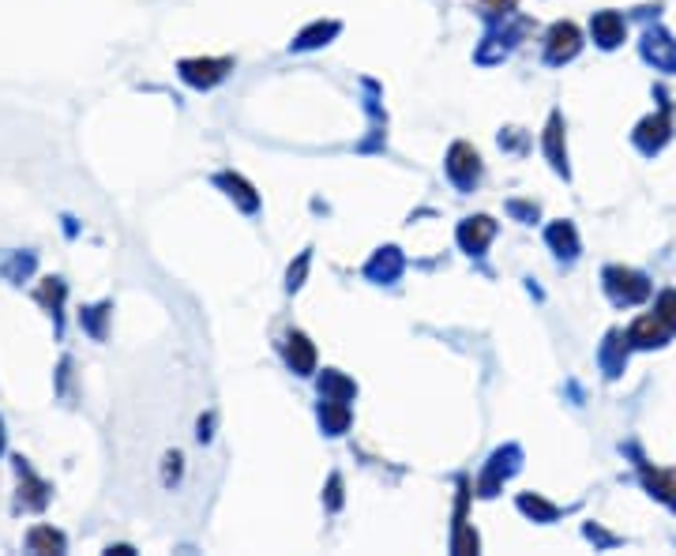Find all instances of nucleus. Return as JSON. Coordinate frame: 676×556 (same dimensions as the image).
I'll list each match as a JSON object with an SVG mask.
<instances>
[{"instance_id": "obj_6", "label": "nucleus", "mask_w": 676, "mask_h": 556, "mask_svg": "<svg viewBox=\"0 0 676 556\" xmlns=\"http://www.w3.org/2000/svg\"><path fill=\"white\" fill-rule=\"evenodd\" d=\"M594 34H598L601 46H616V42H624V19L616 16V12H601L594 19Z\"/></svg>"}, {"instance_id": "obj_5", "label": "nucleus", "mask_w": 676, "mask_h": 556, "mask_svg": "<svg viewBox=\"0 0 676 556\" xmlns=\"http://www.w3.org/2000/svg\"><path fill=\"white\" fill-rule=\"evenodd\" d=\"M64 534L61 530H53V526H34L31 534H27V549L31 553H64Z\"/></svg>"}, {"instance_id": "obj_9", "label": "nucleus", "mask_w": 676, "mask_h": 556, "mask_svg": "<svg viewBox=\"0 0 676 556\" xmlns=\"http://www.w3.org/2000/svg\"><path fill=\"white\" fill-rule=\"evenodd\" d=\"M492 237V222L489 218H474V226H462V245L466 248H481Z\"/></svg>"}, {"instance_id": "obj_7", "label": "nucleus", "mask_w": 676, "mask_h": 556, "mask_svg": "<svg viewBox=\"0 0 676 556\" xmlns=\"http://www.w3.org/2000/svg\"><path fill=\"white\" fill-rule=\"evenodd\" d=\"M451 177L455 181H470V177H477V151H470L466 143H459L455 151H451Z\"/></svg>"}, {"instance_id": "obj_13", "label": "nucleus", "mask_w": 676, "mask_h": 556, "mask_svg": "<svg viewBox=\"0 0 676 556\" xmlns=\"http://www.w3.org/2000/svg\"><path fill=\"white\" fill-rule=\"evenodd\" d=\"M0 451H4V425H0Z\"/></svg>"}, {"instance_id": "obj_8", "label": "nucleus", "mask_w": 676, "mask_h": 556, "mask_svg": "<svg viewBox=\"0 0 676 556\" xmlns=\"http://www.w3.org/2000/svg\"><path fill=\"white\" fill-rule=\"evenodd\" d=\"M286 354H290V365L297 372H312V365H316L312 342H308L305 335H290V346H286Z\"/></svg>"}, {"instance_id": "obj_3", "label": "nucleus", "mask_w": 676, "mask_h": 556, "mask_svg": "<svg viewBox=\"0 0 676 556\" xmlns=\"http://www.w3.org/2000/svg\"><path fill=\"white\" fill-rule=\"evenodd\" d=\"M669 331H673V327H669V320L654 312V316H643L639 324L631 327V339L639 342V346H661V342L669 339Z\"/></svg>"}, {"instance_id": "obj_2", "label": "nucleus", "mask_w": 676, "mask_h": 556, "mask_svg": "<svg viewBox=\"0 0 676 556\" xmlns=\"http://www.w3.org/2000/svg\"><path fill=\"white\" fill-rule=\"evenodd\" d=\"M579 53V31H575V23H556L553 34H549V57L553 61H568Z\"/></svg>"}, {"instance_id": "obj_4", "label": "nucleus", "mask_w": 676, "mask_h": 556, "mask_svg": "<svg viewBox=\"0 0 676 556\" xmlns=\"http://www.w3.org/2000/svg\"><path fill=\"white\" fill-rule=\"evenodd\" d=\"M609 286H613V294L624 297V301H639V297L650 294V286H646L639 275H631V271H609Z\"/></svg>"}, {"instance_id": "obj_10", "label": "nucleus", "mask_w": 676, "mask_h": 556, "mask_svg": "<svg viewBox=\"0 0 676 556\" xmlns=\"http://www.w3.org/2000/svg\"><path fill=\"white\" fill-rule=\"evenodd\" d=\"M549 158H553L556 170H564V151H560V117H553V124H549Z\"/></svg>"}, {"instance_id": "obj_12", "label": "nucleus", "mask_w": 676, "mask_h": 556, "mask_svg": "<svg viewBox=\"0 0 676 556\" xmlns=\"http://www.w3.org/2000/svg\"><path fill=\"white\" fill-rule=\"evenodd\" d=\"M485 4H489V8H496V12H500V8H511L515 0H485Z\"/></svg>"}, {"instance_id": "obj_11", "label": "nucleus", "mask_w": 676, "mask_h": 556, "mask_svg": "<svg viewBox=\"0 0 676 556\" xmlns=\"http://www.w3.org/2000/svg\"><path fill=\"white\" fill-rule=\"evenodd\" d=\"M658 316H665V320H669V327L676 331V294H665V297H661Z\"/></svg>"}, {"instance_id": "obj_1", "label": "nucleus", "mask_w": 676, "mask_h": 556, "mask_svg": "<svg viewBox=\"0 0 676 556\" xmlns=\"http://www.w3.org/2000/svg\"><path fill=\"white\" fill-rule=\"evenodd\" d=\"M230 72V61H181V76L192 87H211Z\"/></svg>"}]
</instances>
